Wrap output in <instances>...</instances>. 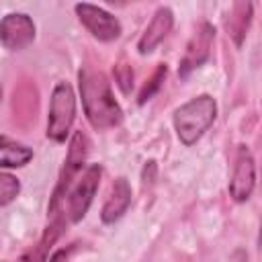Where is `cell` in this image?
Wrapping results in <instances>:
<instances>
[{"label": "cell", "instance_id": "52a82bcc", "mask_svg": "<svg viewBox=\"0 0 262 262\" xmlns=\"http://www.w3.org/2000/svg\"><path fill=\"white\" fill-rule=\"evenodd\" d=\"M35 39V23L23 12H10L0 20V43L8 51L25 49Z\"/></svg>", "mask_w": 262, "mask_h": 262}, {"label": "cell", "instance_id": "e0dca14e", "mask_svg": "<svg viewBox=\"0 0 262 262\" xmlns=\"http://www.w3.org/2000/svg\"><path fill=\"white\" fill-rule=\"evenodd\" d=\"M49 246H51V244L43 239V242H41V244H39L35 250H31L29 254H25V256H23L18 262H45V250H47Z\"/></svg>", "mask_w": 262, "mask_h": 262}, {"label": "cell", "instance_id": "9c48e42d", "mask_svg": "<svg viewBox=\"0 0 262 262\" xmlns=\"http://www.w3.org/2000/svg\"><path fill=\"white\" fill-rule=\"evenodd\" d=\"M213 39H215V29L209 23H203L199 27V31L194 33V37L190 39V43L186 47V53L180 61V70H178L180 78H186L192 70H196L199 66H203L207 61V57L211 53Z\"/></svg>", "mask_w": 262, "mask_h": 262}, {"label": "cell", "instance_id": "30bf717a", "mask_svg": "<svg viewBox=\"0 0 262 262\" xmlns=\"http://www.w3.org/2000/svg\"><path fill=\"white\" fill-rule=\"evenodd\" d=\"M172 25H174V14H172V10H170L168 6L158 8V10H156V14H154V18L149 20L147 29L143 31V35H141L139 43H137L139 53H143V55H145V53L154 51V49L164 41V37L170 33Z\"/></svg>", "mask_w": 262, "mask_h": 262}, {"label": "cell", "instance_id": "3957f363", "mask_svg": "<svg viewBox=\"0 0 262 262\" xmlns=\"http://www.w3.org/2000/svg\"><path fill=\"white\" fill-rule=\"evenodd\" d=\"M86 154H88V139H86V135H84L82 131H76L74 137H72V141H70V149H68V156H66V162H63V168H61L57 186H55L53 196H51V201H49L51 225L63 227V221L59 219V215H61V203H63V196H66L68 188L72 186V182H74V180L78 178V174L82 172Z\"/></svg>", "mask_w": 262, "mask_h": 262}, {"label": "cell", "instance_id": "5bb4252c", "mask_svg": "<svg viewBox=\"0 0 262 262\" xmlns=\"http://www.w3.org/2000/svg\"><path fill=\"white\" fill-rule=\"evenodd\" d=\"M20 192V182L16 176L0 172V207H6L8 203H12Z\"/></svg>", "mask_w": 262, "mask_h": 262}, {"label": "cell", "instance_id": "9a60e30c", "mask_svg": "<svg viewBox=\"0 0 262 262\" xmlns=\"http://www.w3.org/2000/svg\"><path fill=\"white\" fill-rule=\"evenodd\" d=\"M166 74H168V68H166V63H160L158 68H156V72H154V76L147 80V84L141 88V92H139V98H137V102L139 104H145L158 90H160V86H162V82L166 80Z\"/></svg>", "mask_w": 262, "mask_h": 262}, {"label": "cell", "instance_id": "5b68a950", "mask_svg": "<svg viewBox=\"0 0 262 262\" xmlns=\"http://www.w3.org/2000/svg\"><path fill=\"white\" fill-rule=\"evenodd\" d=\"M76 117V94L68 82H59L49 100V119H47V137L61 143L66 141L72 123Z\"/></svg>", "mask_w": 262, "mask_h": 262}, {"label": "cell", "instance_id": "ac0fdd59", "mask_svg": "<svg viewBox=\"0 0 262 262\" xmlns=\"http://www.w3.org/2000/svg\"><path fill=\"white\" fill-rule=\"evenodd\" d=\"M74 250V246H70L68 250H59L57 254H53L51 258H49V262H66L68 260V256H70V252Z\"/></svg>", "mask_w": 262, "mask_h": 262}, {"label": "cell", "instance_id": "277c9868", "mask_svg": "<svg viewBox=\"0 0 262 262\" xmlns=\"http://www.w3.org/2000/svg\"><path fill=\"white\" fill-rule=\"evenodd\" d=\"M100 174H102V168L98 164H88L80 174L78 178L72 182V186L68 188L66 196H63V203H61V213L59 219L66 223H78L86 211L90 209V203L96 194V188L100 184Z\"/></svg>", "mask_w": 262, "mask_h": 262}, {"label": "cell", "instance_id": "8992f818", "mask_svg": "<svg viewBox=\"0 0 262 262\" xmlns=\"http://www.w3.org/2000/svg\"><path fill=\"white\" fill-rule=\"evenodd\" d=\"M76 14L80 18V23L90 31L92 37H96L98 41H115L121 35V23L117 16H113L111 12H106L100 6L94 4H76Z\"/></svg>", "mask_w": 262, "mask_h": 262}, {"label": "cell", "instance_id": "8fae6325", "mask_svg": "<svg viewBox=\"0 0 262 262\" xmlns=\"http://www.w3.org/2000/svg\"><path fill=\"white\" fill-rule=\"evenodd\" d=\"M129 205H131V186H129L127 178H117L113 182L111 192L100 211L102 223H115L117 219H121L127 213Z\"/></svg>", "mask_w": 262, "mask_h": 262}, {"label": "cell", "instance_id": "2e32d148", "mask_svg": "<svg viewBox=\"0 0 262 262\" xmlns=\"http://www.w3.org/2000/svg\"><path fill=\"white\" fill-rule=\"evenodd\" d=\"M115 80H117L119 88L127 94V92L131 90V86H133V70H131L127 63H119V66L115 68Z\"/></svg>", "mask_w": 262, "mask_h": 262}, {"label": "cell", "instance_id": "4fadbf2b", "mask_svg": "<svg viewBox=\"0 0 262 262\" xmlns=\"http://www.w3.org/2000/svg\"><path fill=\"white\" fill-rule=\"evenodd\" d=\"M250 20H252V4L250 2H235L231 16L227 20V29H229V35L233 37L235 45H242V41L248 33Z\"/></svg>", "mask_w": 262, "mask_h": 262}, {"label": "cell", "instance_id": "6da1fadb", "mask_svg": "<svg viewBox=\"0 0 262 262\" xmlns=\"http://www.w3.org/2000/svg\"><path fill=\"white\" fill-rule=\"evenodd\" d=\"M80 94L88 123L94 129H111L123 121V111L113 96L111 84L102 72L84 66L78 74Z\"/></svg>", "mask_w": 262, "mask_h": 262}, {"label": "cell", "instance_id": "ba28073f", "mask_svg": "<svg viewBox=\"0 0 262 262\" xmlns=\"http://www.w3.org/2000/svg\"><path fill=\"white\" fill-rule=\"evenodd\" d=\"M256 186V164L246 145H239L237 156H235V166L229 182V194L233 201L244 203L250 199L252 190Z\"/></svg>", "mask_w": 262, "mask_h": 262}, {"label": "cell", "instance_id": "7a4b0ae2", "mask_svg": "<svg viewBox=\"0 0 262 262\" xmlns=\"http://www.w3.org/2000/svg\"><path fill=\"white\" fill-rule=\"evenodd\" d=\"M217 117V102L209 94H201L184 102L174 113V129L184 145H194Z\"/></svg>", "mask_w": 262, "mask_h": 262}, {"label": "cell", "instance_id": "7c38bea8", "mask_svg": "<svg viewBox=\"0 0 262 262\" xmlns=\"http://www.w3.org/2000/svg\"><path fill=\"white\" fill-rule=\"evenodd\" d=\"M33 160V149L0 135V168H23Z\"/></svg>", "mask_w": 262, "mask_h": 262}]
</instances>
